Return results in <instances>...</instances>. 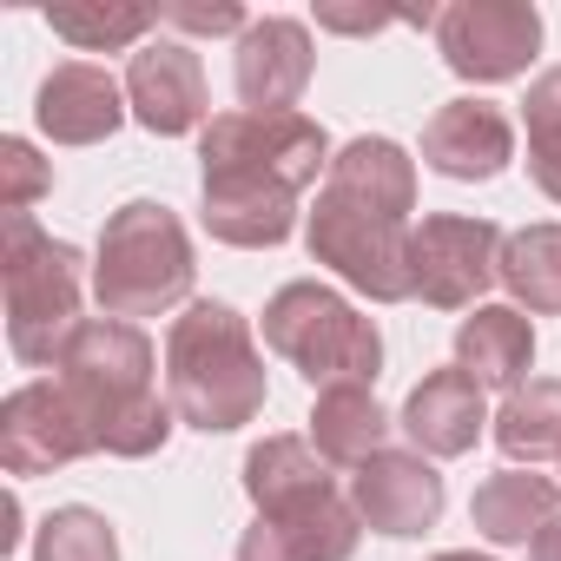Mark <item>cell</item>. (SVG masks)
Instances as JSON below:
<instances>
[{"label": "cell", "instance_id": "6da1fadb", "mask_svg": "<svg viewBox=\"0 0 561 561\" xmlns=\"http://www.w3.org/2000/svg\"><path fill=\"white\" fill-rule=\"evenodd\" d=\"M152 370H159V357H152V337L139 324H126V318H87L73 331V344L60 357V390L87 416L100 456L139 462V456L165 449L179 410H172V397L152 390Z\"/></svg>", "mask_w": 561, "mask_h": 561}, {"label": "cell", "instance_id": "7a4b0ae2", "mask_svg": "<svg viewBox=\"0 0 561 561\" xmlns=\"http://www.w3.org/2000/svg\"><path fill=\"white\" fill-rule=\"evenodd\" d=\"M165 397H172L179 423H192L205 436L257 423L264 351L251 337V318L218 298L185 305V318H172V331H165Z\"/></svg>", "mask_w": 561, "mask_h": 561}, {"label": "cell", "instance_id": "3957f363", "mask_svg": "<svg viewBox=\"0 0 561 561\" xmlns=\"http://www.w3.org/2000/svg\"><path fill=\"white\" fill-rule=\"evenodd\" d=\"M0 285H8V351L34 370H60L80 318V251L41 231L34 211L0 218Z\"/></svg>", "mask_w": 561, "mask_h": 561}, {"label": "cell", "instance_id": "277c9868", "mask_svg": "<svg viewBox=\"0 0 561 561\" xmlns=\"http://www.w3.org/2000/svg\"><path fill=\"white\" fill-rule=\"evenodd\" d=\"M192 238L179 225L172 205L159 198H133L106 218L100 231V257H93V298L106 318H159L172 305H185L192 291Z\"/></svg>", "mask_w": 561, "mask_h": 561}, {"label": "cell", "instance_id": "5b68a950", "mask_svg": "<svg viewBox=\"0 0 561 561\" xmlns=\"http://www.w3.org/2000/svg\"><path fill=\"white\" fill-rule=\"evenodd\" d=\"M264 344L285 357L311 390L331 383H377L383 370V331L331 285L298 277V285L271 291L264 305Z\"/></svg>", "mask_w": 561, "mask_h": 561}, {"label": "cell", "instance_id": "8992f818", "mask_svg": "<svg viewBox=\"0 0 561 561\" xmlns=\"http://www.w3.org/2000/svg\"><path fill=\"white\" fill-rule=\"evenodd\" d=\"M198 159L205 179H244V185H271V192H305L318 185V172H331V139L311 113H218L198 133Z\"/></svg>", "mask_w": 561, "mask_h": 561}, {"label": "cell", "instance_id": "52a82bcc", "mask_svg": "<svg viewBox=\"0 0 561 561\" xmlns=\"http://www.w3.org/2000/svg\"><path fill=\"white\" fill-rule=\"evenodd\" d=\"M410 218H390L377 205H357L344 192H318V211L305 225L311 264H331L351 291L370 305H410L416 277H410Z\"/></svg>", "mask_w": 561, "mask_h": 561}, {"label": "cell", "instance_id": "ba28073f", "mask_svg": "<svg viewBox=\"0 0 561 561\" xmlns=\"http://www.w3.org/2000/svg\"><path fill=\"white\" fill-rule=\"evenodd\" d=\"M502 231L469 211H430L410 231V277L416 298L436 311H476V298L502 277Z\"/></svg>", "mask_w": 561, "mask_h": 561}, {"label": "cell", "instance_id": "9c48e42d", "mask_svg": "<svg viewBox=\"0 0 561 561\" xmlns=\"http://www.w3.org/2000/svg\"><path fill=\"white\" fill-rule=\"evenodd\" d=\"M436 47L456 80H515L541 47V14L528 0H456L436 14Z\"/></svg>", "mask_w": 561, "mask_h": 561}, {"label": "cell", "instance_id": "30bf717a", "mask_svg": "<svg viewBox=\"0 0 561 561\" xmlns=\"http://www.w3.org/2000/svg\"><path fill=\"white\" fill-rule=\"evenodd\" d=\"M80 456H100V443L73 410V397L60 390V377L21 383L0 403V462H8V476H54Z\"/></svg>", "mask_w": 561, "mask_h": 561}, {"label": "cell", "instance_id": "8fae6325", "mask_svg": "<svg viewBox=\"0 0 561 561\" xmlns=\"http://www.w3.org/2000/svg\"><path fill=\"white\" fill-rule=\"evenodd\" d=\"M364 535V515L337 495L318 489L291 508H271L238 535V561H351Z\"/></svg>", "mask_w": 561, "mask_h": 561}, {"label": "cell", "instance_id": "7c38bea8", "mask_svg": "<svg viewBox=\"0 0 561 561\" xmlns=\"http://www.w3.org/2000/svg\"><path fill=\"white\" fill-rule=\"evenodd\" d=\"M443 502H449L443 495V476H436V462L423 449H383L351 482V508L364 515V528H377L390 541H410V535L436 528L443 522Z\"/></svg>", "mask_w": 561, "mask_h": 561}, {"label": "cell", "instance_id": "4fadbf2b", "mask_svg": "<svg viewBox=\"0 0 561 561\" xmlns=\"http://www.w3.org/2000/svg\"><path fill=\"white\" fill-rule=\"evenodd\" d=\"M311 67H318V54H311L305 21H285V14L251 21L238 34V54H231V80H238L244 113H298Z\"/></svg>", "mask_w": 561, "mask_h": 561}, {"label": "cell", "instance_id": "5bb4252c", "mask_svg": "<svg viewBox=\"0 0 561 561\" xmlns=\"http://www.w3.org/2000/svg\"><path fill=\"white\" fill-rule=\"evenodd\" d=\"M515 159V126L495 100H449L423 126V165L456 185H489Z\"/></svg>", "mask_w": 561, "mask_h": 561}, {"label": "cell", "instance_id": "9a60e30c", "mask_svg": "<svg viewBox=\"0 0 561 561\" xmlns=\"http://www.w3.org/2000/svg\"><path fill=\"white\" fill-rule=\"evenodd\" d=\"M126 106L146 133L179 139L205 119V67L185 41H152L126 67Z\"/></svg>", "mask_w": 561, "mask_h": 561}, {"label": "cell", "instance_id": "2e32d148", "mask_svg": "<svg viewBox=\"0 0 561 561\" xmlns=\"http://www.w3.org/2000/svg\"><path fill=\"white\" fill-rule=\"evenodd\" d=\"M34 119H41V133L54 146H100L126 119V87L106 67H93V60H67V67H54L41 80Z\"/></svg>", "mask_w": 561, "mask_h": 561}, {"label": "cell", "instance_id": "e0dca14e", "mask_svg": "<svg viewBox=\"0 0 561 561\" xmlns=\"http://www.w3.org/2000/svg\"><path fill=\"white\" fill-rule=\"evenodd\" d=\"M489 410H482V383L462 377L456 364L449 370H430L410 397H403V430L423 456H469L476 436H482Z\"/></svg>", "mask_w": 561, "mask_h": 561}, {"label": "cell", "instance_id": "ac0fdd59", "mask_svg": "<svg viewBox=\"0 0 561 561\" xmlns=\"http://www.w3.org/2000/svg\"><path fill=\"white\" fill-rule=\"evenodd\" d=\"M198 218L218 244H238V251H271L285 244L291 225H298V198L291 192H271V185H244V179H205L198 185Z\"/></svg>", "mask_w": 561, "mask_h": 561}, {"label": "cell", "instance_id": "d6986e66", "mask_svg": "<svg viewBox=\"0 0 561 561\" xmlns=\"http://www.w3.org/2000/svg\"><path fill=\"white\" fill-rule=\"evenodd\" d=\"M528 364H535V331L515 305H476L462 324H456V370L476 377L482 390H522L528 383Z\"/></svg>", "mask_w": 561, "mask_h": 561}, {"label": "cell", "instance_id": "ffe728a7", "mask_svg": "<svg viewBox=\"0 0 561 561\" xmlns=\"http://www.w3.org/2000/svg\"><path fill=\"white\" fill-rule=\"evenodd\" d=\"M324 192H344L357 205H377L390 218H410L416 211V159L397 146V139H351L331 172H324Z\"/></svg>", "mask_w": 561, "mask_h": 561}, {"label": "cell", "instance_id": "44dd1931", "mask_svg": "<svg viewBox=\"0 0 561 561\" xmlns=\"http://www.w3.org/2000/svg\"><path fill=\"white\" fill-rule=\"evenodd\" d=\"M383 436H390V416L383 403L370 397V383H331L318 390V410H311V449L337 469H364L370 456H383Z\"/></svg>", "mask_w": 561, "mask_h": 561}, {"label": "cell", "instance_id": "7402d4cb", "mask_svg": "<svg viewBox=\"0 0 561 561\" xmlns=\"http://www.w3.org/2000/svg\"><path fill=\"white\" fill-rule=\"evenodd\" d=\"M554 476H535V469H495L476 502H469V522L482 541L495 548H515V541H535L548 522H554Z\"/></svg>", "mask_w": 561, "mask_h": 561}, {"label": "cell", "instance_id": "603a6c76", "mask_svg": "<svg viewBox=\"0 0 561 561\" xmlns=\"http://www.w3.org/2000/svg\"><path fill=\"white\" fill-rule=\"evenodd\" d=\"M318 489H337V482H331V462L305 436H264V443H251V456H244V495H251L257 515L291 508V502H305Z\"/></svg>", "mask_w": 561, "mask_h": 561}, {"label": "cell", "instance_id": "cb8c5ba5", "mask_svg": "<svg viewBox=\"0 0 561 561\" xmlns=\"http://www.w3.org/2000/svg\"><path fill=\"white\" fill-rule=\"evenodd\" d=\"M502 285L515 311L561 318V225H522L502 244Z\"/></svg>", "mask_w": 561, "mask_h": 561}, {"label": "cell", "instance_id": "d4e9b609", "mask_svg": "<svg viewBox=\"0 0 561 561\" xmlns=\"http://www.w3.org/2000/svg\"><path fill=\"white\" fill-rule=\"evenodd\" d=\"M495 449L528 469L541 456H561V377H528L522 390H508V403L495 410Z\"/></svg>", "mask_w": 561, "mask_h": 561}, {"label": "cell", "instance_id": "484cf974", "mask_svg": "<svg viewBox=\"0 0 561 561\" xmlns=\"http://www.w3.org/2000/svg\"><path fill=\"white\" fill-rule=\"evenodd\" d=\"M522 126H528V179L561 205V67L535 73L522 100Z\"/></svg>", "mask_w": 561, "mask_h": 561}, {"label": "cell", "instance_id": "4316f807", "mask_svg": "<svg viewBox=\"0 0 561 561\" xmlns=\"http://www.w3.org/2000/svg\"><path fill=\"white\" fill-rule=\"evenodd\" d=\"M159 14L152 8H87V0H73V8H47V27L80 47V54H113V47H133Z\"/></svg>", "mask_w": 561, "mask_h": 561}, {"label": "cell", "instance_id": "83f0119b", "mask_svg": "<svg viewBox=\"0 0 561 561\" xmlns=\"http://www.w3.org/2000/svg\"><path fill=\"white\" fill-rule=\"evenodd\" d=\"M34 561H119V535H113V522H106L100 508L67 502V508H54V515L41 522Z\"/></svg>", "mask_w": 561, "mask_h": 561}, {"label": "cell", "instance_id": "f1b7e54d", "mask_svg": "<svg viewBox=\"0 0 561 561\" xmlns=\"http://www.w3.org/2000/svg\"><path fill=\"white\" fill-rule=\"evenodd\" d=\"M41 192H54V165L27 146V139H0V205L27 211Z\"/></svg>", "mask_w": 561, "mask_h": 561}, {"label": "cell", "instance_id": "f546056e", "mask_svg": "<svg viewBox=\"0 0 561 561\" xmlns=\"http://www.w3.org/2000/svg\"><path fill=\"white\" fill-rule=\"evenodd\" d=\"M165 27H185V34H244V8H231V0H218V8H159Z\"/></svg>", "mask_w": 561, "mask_h": 561}, {"label": "cell", "instance_id": "4dcf8cb0", "mask_svg": "<svg viewBox=\"0 0 561 561\" xmlns=\"http://www.w3.org/2000/svg\"><path fill=\"white\" fill-rule=\"evenodd\" d=\"M397 14H344V8H318V27H337V34H383Z\"/></svg>", "mask_w": 561, "mask_h": 561}, {"label": "cell", "instance_id": "1f68e13d", "mask_svg": "<svg viewBox=\"0 0 561 561\" xmlns=\"http://www.w3.org/2000/svg\"><path fill=\"white\" fill-rule=\"evenodd\" d=\"M528 561H561V515H554V522L528 541Z\"/></svg>", "mask_w": 561, "mask_h": 561}, {"label": "cell", "instance_id": "d6a6232c", "mask_svg": "<svg viewBox=\"0 0 561 561\" xmlns=\"http://www.w3.org/2000/svg\"><path fill=\"white\" fill-rule=\"evenodd\" d=\"M21 548V502L8 495V528H0V554H14Z\"/></svg>", "mask_w": 561, "mask_h": 561}, {"label": "cell", "instance_id": "836d02e7", "mask_svg": "<svg viewBox=\"0 0 561 561\" xmlns=\"http://www.w3.org/2000/svg\"><path fill=\"white\" fill-rule=\"evenodd\" d=\"M430 561H495V554H476V548H449V554H430Z\"/></svg>", "mask_w": 561, "mask_h": 561}]
</instances>
